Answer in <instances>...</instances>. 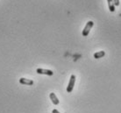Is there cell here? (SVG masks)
<instances>
[{
	"instance_id": "1",
	"label": "cell",
	"mask_w": 121,
	"mask_h": 113,
	"mask_svg": "<svg viewBox=\"0 0 121 113\" xmlns=\"http://www.w3.org/2000/svg\"><path fill=\"white\" fill-rule=\"evenodd\" d=\"M94 25V22L93 21H88L87 23H86V25L84 26V28H83V30H82V36H88V34L90 33V31L91 30V28L93 27Z\"/></svg>"
},
{
	"instance_id": "2",
	"label": "cell",
	"mask_w": 121,
	"mask_h": 113,
	"mask_svg": "<svg viewBox=\"0 0 121 113\" xmlns=\"http://www.w3.org/2000/svg\"><path fill=\"white\" fill-rule=\"evenodd\" d=\"M75 83H76V75H72L70 76V80H69V85L67 87V92H72L73 89H74V86H75Z\"/></svg>"
},
{
	"instance_id": "3",
	"label": "cell",
	"mask_w": 121,
	"mask_h": 113,
	"mask_svg": "<svg viewBox=\"0 0 121 113\" xmlns=\"http://www.w3.org/2000/svg\"><path fill=\"white\" fill-rule=\"evenodd\" d=\"M36 72L39 75H53L54 72L49 69H44V68H37Z\"/></svg>"
},
{
	"instance_id": "4",
	"label": "cell",
	"mask_w": 121,
	"mask_h": 113,
	"mask_svg": "<svg viewBox=\"0 0 121 113\" xmlns=\"http://www.w3.org/2000/svg\"><path fill=\"white\" fill-rule=\"evenodd\" d=\"M19 83H20V84H23V85H33V81L30 79H26V78H20Z\"/></svg>"
},
{
	"instance_id": "5",
	"label": "cell",
	"mask_w": 121,
	"mask_h": 113,
	"mask_svg": "<svg viewBox=\"0 0 121 113\" xmlns=\"http://www.w3.org/2000/svg\"><path fill=\"white\" fill-rule=\"evenodd\" d=\"M49 97H50V99H51L52 103L55 104V105H58V104H59L60 101H59V99L57 98V96H55V93H50V95H49Z\"/></svg>"
},
{
	"instance_id": "6",
	"label": "cell",
	"mask_w": 121,
	"mask_h": 113,
	"mask_svg": "<svg viewBox=\"0 0 121 113\" xmlns=\"http://www.w3.org/2000/svg\"><path fill=\"white\" fill-rule=\"evenodd\" d=\"M107 3H108V7H109L110 12H113L115 11V4H114L113 0H107Z\"/></svg>"
},
{
	"instance_id": "7",
	"label": "cell",
	"mask_w": 121,
	"mask_h": 113,
	"mask_svg": "<svg viewBox=\"0 0 121 113\" xmlns=\"http://www.w3.org/2000/svg\"><path fill=\"white\" fill-rule=\"evenodd\" d=\"M104 55H105V52L104 51H99V52H97L94 54V58L95 59L103 58Z\"/></svg>"
},
{
	"instance_id": "8",
	"label": "cell",
	"mask_w": 121,
	"mask_h": 113,
	"mask_svg": "<svg viewBox=\"0 0 121 113\" xmlns=\"http://www.w3.org/2000/svg\"><path fill=\"white\" fill-rule=\"evenodd\" d=\"M113 2H114V4H115V6L119 5V0H113Z\"/></svg>"
},
{
	"instance_id": "9",
	"label": "cell",
	"mask_w": 121,
	"mask_h": 113,
	"mask_svg": "<svg viewBox=\"0 0 121 113\" xmlns=\"http://www.w3.org/2000/svg\"><path fill=\"white\" fill-rule=\"evenodd\" d=\"M52 113H60V111H58L57 110H55H55H53Z\"/></svg>"
}]
</instances>
